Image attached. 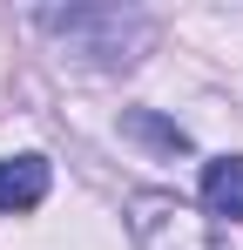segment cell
I'll use <instances>...</instances> for the list:
<instances>
[{"label":"cell","instance_id":"cell-1","mask_svg":"<svg viewBox=\"0 0 243 250\" xmlns=\"http://www.w3.org/2000/svg\"><path fill=\"white\" fill-rule=\"evenodd\" d=\"M40 27L47 34H61V41H75L88 61H101V68H128L142 47L156 41V21L149 14H122V7H68V14H40Z\"/></svg>","mask_w":243,"mask_h":250},{"label":"cell","instance_id":"cell-2","mask_svg":"<svg viewBox=\"0 0 243 250\" xmlns=\"http://www.w3.org/2000/svg\"><path fill=\"white\" fill-rule=\"evenodd\" d=\"M128 209H135L128 223H135V244H142V250H223V244H216V223H209V216H196L182 196L142 189Z\"/></svg>","mask_w":243,"mask_h":250},{"label":"cell","instance_id":"cell-3","mask_svg":"<svg viewBox=\"0 0 243 250\" xmlns=\"http://www.w3.org/2000/svg\"><path fill=\"white\" fill-rule=\"evenodd\" d=\"M202 216L209 223H243V156L202 163Z\"/></svg>","mask_w":243,"mask_h":250},{"label":"cell","instance_id":"cell-4","mask_svg":"<svg viewBox=\"0 0 243 250\" xmlns=\"http://www.w3.org/2000/svg\"><path fill=\"white\" fill-rule=\"evenodd\" d=\"M47 196V156H7L0 163V216L34 209Z\"/></svg>","mask_w":243,"mask_h":250},{"label":"cell","instance_id":"cell-5","mask_svg":"<svg viewBox=\"0 0 243 250\" xmlns=\"http://www.w3.org/2000/svg\"><path fill=\"white\" fill-rule=\"evenodd\" d=\"M122 135H142V142L162 149V156H189V135L176 122H162L156 108H128V115H122Z\"/></svg>","mask_w":243,"mask_h":250}]
</instances>
